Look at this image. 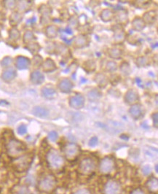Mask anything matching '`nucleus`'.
<instances>
[{
	"label": "nucleus",
	"mask_w": 158,
	"mask_h": 194,
	"mask_svg": "<svg viewBox=\"0 0 158 194\" xmlns=\"http://www.w3.org/2000/svg\"><path fill=\"white\" fill-rule=\"evenodd\" d=\"M85 103V99L82 94H77L69 99V105L76 110H80L83 108Z\"/></svg>",
	"instance_id": "obj_10"
},
{
	"label": "nucleus",
	"mask_w": 158,
	"mask_h": 194,
	"mask_svg": "<svg viewBox=\"0 0 158 194\" xmlns=\"http://www.w3.org/2000/svg\"><path fill=\"white\" fill-rule=\"evenodd\" d=\"M114 17H115L116 23H118V25L121 26H126L128 23V15H127V12L125 10H119L116 12V15Z\"/></svg>",
	"instance_id": "obj_13"
},
{
	"label": "nucleus",
	"mask_w": 158,
	"mask_h": 194,
	"mask_svg": "<svg viewBox=\"0 0 158 194\" xmlns=\"http://www.w3.org/2000/svg\"><path fill=\"white\" fill-rule=\"evenodd\" d=\"M121 81V77L117 74H114V75H111L110 78L108 79V82L111 83L112 86H116L118 83Z\"/></svg>",
	"instance_id": "obj_40"
},
{
	"label": "nucleus",
	"mask_w": 158,
	"mask_h": 194,
	"mask_svg": "<svg viewBox=\"0 0 158 194\" xmlns=\"http://www.w3.org/2000/svg\"><path fill=\"white\" fill-rule=\"evenodd\" d=\"M131 194H145V193H143L142 190H139V189H137V190H133V191L131 193Z\"/></svg>",
	"instance_id": "obj_51"
},
{
	"label": "nucleus",
	"mask_w": 158,
	"mask_h": 194,
	"mask_svg": "<svg viewBox=\"0 0 158 194\" xmlns=\"http://www.w3.org/2000/svg\"><path fill=\"white\" fill-rule=\"evenodd\" d=\"M117 70V64L114 61H108L106 64V70L108 72H114Z\"/></svg>",
	"instance_id": "obj_34"
},
{
	"label": "nucleus",
	"mask_w": 158,
	"mask_h": 194,
	"mask_svg": "<svg viewBox=\"0 0 158 194\" xmlns=\"http://www.w3.org/2000/svg\"><path fill=\"white\" fill-rule=\"evenodd\" d=\"M101 97L102 93L100 92V90L97 89H92L91 91L87 93V98L90 102H95V101L99 100Z\"/></svg>",
	"instance_id": "obj_27"
},
{
	"label": "nucleus",
	"mask_w": 158,
	"mask_h": 194,
	"mask_svg": "<svg viewBox=\"0 0 158 194\" xmlns=\"http://www.w3.org/2000/svg\"><path fill=\"white\" fill-rule=\"evenodd\" d=\"M129 113H130V116L135 120L139 119L143 115V109H142V106L139 104H135V105H132L130 108L129 109Z\"/></svg>",
	"instance_id": "obj_15"
},
{
	"label": "nucleus",
	"mask_w": 158,
	"mask_h": 194,
	"mask_svg": "<svg viewBox=\"0 0 158 194\" xmlns=\"http://www.w3.org/2000/svg\"><path fill=\"white\" fill-rule=\"evenodd\" d=\"M12 59L11 57L7 56L4 57V59L1 60V66L2 67H8L12 64Z\"/></svg>",
	"instance_id": "obj_42"
},
{
	"label": "nucleus",
	"mask_w": 158,
	"mask_h": 194,
	"mask_svg": "<svg viewBox=\"0 0 158 194\" xmlns=\"http://www.w3.org/2000/svg\"><path fill=\"white\" fill-rule=\"evenodd\" d=\"M30 64H31V61L29 59L25 56H20L15 59V66L20 70L28 69L29 67Z\"/></svg>",
	"instance_id": "obj_18"
},
{
	"label": "nucleus",
	"mask_w": 158,
	"mask_h": 194,
	"mask_svg": "<svg viewBox=\"0 0 158 194\" xmlns=\"http://www.w3.org/2000/svg\"><path fill=\"white\" fill-rule=\"evenodd\" d=\"M35 21H36V18H33L29 19V20L27 21V23H34Z\"/></svg>",
	"instance_id": "obj_52"
},
{
	"label": "nucleus",
	"mask_w": 158,
	"mask_h": 194,
	"mask_svg": "<svg viewBox=\"0 0 158 194\" xmlns=\"http://www.w3.org/2000/svg\"><path fill=\"white\" fill-rule=\"evenodd\" d=\"M56 185L55 178L52 175H48L43 178L39 184V189L44 192L52 191Z\"/></svg>",
	"instance_id": "obj_4"
},
{
	"label": "nucleus",
	"mask_w": 158,
	"mask_h": 194,
	"mask_svg": "<svg viewBox=\"0 0 158 194\" xmlns=\"http://www.w3.org/2000/svg\"><path fill=\"white\" fill-rule=\"evenodd\" d=\"M32 113L33 115L38 117V118H46L48 116L49 111L46 108L42 107H35L32 110Z\"/></svg>",
	"instance_id": "obj_25"
},
{
	"label": "nucleus",
	"mask_w": 158,
	"mask_h": 194,
	"mask_svg": "<svg viewBox=\"0 0 158 194\" xmlns=\"http://www.w3.org/2000/svg\"><path fill=\"white\" fill-rule=\"evenodd\" d=\"M6 7L9 9H12L15 7V4H16V2L15 1H5Z\"/></svg>",
	"instance_id": "obj_49"
},
{
	"label": "nucleus",
	"mask_w": 158,
	"mask_h": 194,
	"mask_svg": "<svg viewBox=\"0 0 158 194\" xmlns=\"http://www.w3.org/2000/svg\"><path fill=\"white\" fill-rule=\"evenodd\" d=\"M22 20V16L20 15V13L18 12H12L11 14L10 17H9V23L12 26H16L17 24H18Z\"/></svg>",
	"instance_id": "obj_31"
},
{
	"label": "nucleus",
	"mask_w": 158,
	"mask_h": 194,
	"mask_svg": "<svg viewBox=\"0 0 158 194\" xmlns=\"http://www.w3.org/2000/svg\"><path fill=\"white\" fill-rule=\"evenodd\" d=\"M88 45V40L84 34H79L74 39V47L75 48H83Z\"/></svg>",
	"instance_id": "obj_17"
},
{
	"label": "nucleus",
	"mask_w": 158,
	"mask_h": 194,
	"mask_svg": "<svg viewBox=\"0 0 158 194\" xmlns=\"http://www.w3.org/2000/svg\"><path fill=\"white\" fill-rule=\"evenodd\" d=\"M132 27L135 31H141L146 27V23L143 22L141 18L135 17L132 21Z\"/></svg>",
	"instance_id": "obj_22"
},
{
	"label": "nucleus",
	"mask_w": 158,
	"mask_h": 194,
	"mask_svg": "<svg viewBox=\"0 0 158 194\" xmlns=\"http://www.w3.org/2000/svg\"><path fill=\"white\" fill-rule=\"evenodd\" d=\"M32 63L33 67H39L43 64V59L42 56H40L39 55H35L34 57L33 58Z\"/></svg>",
	"instance_id": "obj_41"
},
{
	"label": "nucleus",
	"mask_w": 158,
	"mask_h": 194,
	"mask_svg": "<svg viewBox=\"0 0 158 194\" xmlns=\"http://www.w3.org/2000/svg\"><path fill=\"white\" fill-rule=\"evenodd\" d=\"M16 71L12 68H8L6 70H4V72L1 75V78L5 82H10L12 80L15 79L16 77Z\"/></svg>",
	"instance_id": "obj_21"
},
{
	"label": "nucleus",
	"mask_w": 158,
	"mask_h": 194,
	"mask_svg": "<svg viewBox=\"0 0 158 194\" xmlns=\"http://www.w3.org/2000/svg\"><path fill=\"white\" fill-rule=\"evenodd\" d=\"M152 120H153V123H154V126L157 129L158 126V113H155L152 114Z\"/></svg>",
	"instance_id": "obj_48"
},
{
	"label": "nucleus",
	"mask_w": 158,
	"mask_h": 194,
	"mask_svg": "<svg viewBox=\"0 0 158 194\" xmlns=\"http://www.w3.org/2000/svg\"><path fill=\"white\" fill-rule=\"evenodd\" d=\"M142 20L146 24H153L157 20V12L154 10L146 12L143 15Z\"/></svg>",
	"instance_id": "obj_19"
},
{
	"label": "nucleus",
	"mask_w": 158,
	"mask_h": 194,
	"mask_svg": "<svg viewBox=\"0 0 158 194\" xmlns=\"http://www.w3.org/2000/svg\"><path fill=\"white\" fill-rule=\"evenodd\" d=\"M125 102L127 105H133L137 104V102L139 100V94L137 90L134 89H129L125 93V97H124Z\"/></svg>",
	"instance_id": "obj_11"
},
{
	"label": "nucleus",
	"mask_w": 158,
	"mask_h": 194,
	"mask_svg": "<svg viewBox=\"0 0 158 194\" xmlns=\"http://www.w3.org/2000/svg\"><path fill=\"white\" fill-rule=\"evenodd\" d=\"M20 31L15 28H12L9 30V39L12 40H17L20 38Z\"/></svg>",
	"instance_id": "obj_35"
},
{
	"label": "nucleus",
	"mask_w": 158,
	"mask_h": 194,
	"mask_svg": "<svg viewBox=\"0 0 158 194\" xmlns=\"http://www.w3.org/2000/svg\"><path fill=\"white\" fill-rule=\"evenodd\" d=\"M31 82L34 85H40L44 81V77L42 72L39 71L33 72L31 74V78H30Z\"/></svg>",
	"instance_id": "obj_20"
},
{
	"label": "nucleus",
	"mask_w": 158,
	"mask_h": 194,
	"mask_svg": "<svg viewBox=\"0 0 158 194\" xmlns=\"http://www.w3.org/2000/svg\"><path fill=\"white\" fill-rule=\"evenodd\" d=\"M114 14L110 9H104L100 12V18L103 21L109 22L114 18Z\"/></svg>",
	"instance_id": "obj_26"
},
{
	"label": "nucleus",
	"mask_w": 158,
	"mask_h": 194,
	"mask_svg": "<svg viewBox=\"0 0 158 194\" xmlns=\"http://www.w3.org/2000/svg\"><path fill=\"white\" fill-rule=\"evenodd\" d=\"M41 93H42V97L47 99H53L57 97V91L50 85L44 86L42 89Z\"/></svg>",
	"instance_id": "obj_14"
},
{
	"label": "nucleus",
	"mask_w": 158,
	"mask_h": 194,
	"mask_svg": "<svg viewBox=\"0 0 158 194\" xmlns=\"http://www.w3.org/2000/svg\"><path fill=\"white\" fill-rule=\"evenodd\" d=\"M43 70L46 72H51L56 70V64L51 59H47L42 64Z\"/></svg>",
	"instance_id": "obj_24"
},
{
	"label": "nucleus",
	"mask_w": 158,
	"mask_h": 194,
	"mask_svg": "<svg viewBox=\"0 0 158 194\" xmlns=\"http://www.w3.org/2000/svg\"><path fill=\"white\" fill-rule=\"evenodd\" d=\"M150 2H151L150 1H137L136 4L142 8H146V7L149 5Z\"/></svg>",
	"instance_id": "obj_45"
},
{
	"label": "nucleus",
	"mask_w": 158,
	"mask_h": 194,
	"mask_svg": "<svg viewBox=\"0 0 158 194\" xmlns=\"http://www.w3.org/2000/svg\"><path fill=\"white\" fill-rule=\"evenodd\" d=\"M27 132V127L24 124H21L17 128V133L20 135H24Z\"/></svg>",
	"instance_id": "obj_44"
},
{
	"label": "nucleus",
	"mask_w": 158,
	"mask_h": 194,
	"mask_svg": "<svg viewBox=\"0 0 158 194\" xmlns=\"http://www.w3.org/2000/svg\"><path fill=\"white\" fill-rule=\"evenodd\" d=\"M24 144L17 139H11L7 145V151L9 156L17 157L24 152Z\"/></svg>",
	"instance_id": "obj_2"
},
{
	"label": "nucleus",
	"mask_w": 158,
	"mask_h": 194,
	"mask_svg": "<svg viewBox=\"0 0 158 194\" xmlns=\"http://www.w3.org/2000/svg\"><path fill=\"white\" fill-rule=\"evenodd\" d=\"M98 138L96 137H93L90 139V142H89V145H90V147H94L98 145Z\"/></svg>",
	"instance_id": "obj_46"
},
{
	"label": "nucleus",
	"mask_w": 158,
	"mask_h": 194,
	"mask_svg": "<svg viewBox=\"0 0 158 194\" xmlns=\"http://www.w3.org/2000/svg\"><path fill=\"white\" fill-rule=\"evenodd\" d=\"M114 160L109 157H106L100 161L99 169L100 171L103 174H108L110 173L114 169Z\"/></svg>",
	"instance_id": "obj_9"
},
{
	"label": "nucleus",
	"mask_w": 158,
	"mask_h": 194,
	"mask_svg": "<svg viewBox=\"0 0 158 194\" xmlns=\"http://www.w3.org/2000/svg\"><path fill=\"white\" fill-rule=\"evenodd\" d=\"M34 39H35V37L32 31H25L24 34V36H23V42H24L25 43H30Z\"/></svg>",
	"instance_id": "obj_39"
},
{
	"label": "nucleus",
	"mask_w": 158,
	"mask_h": 194,
	"mask_svg": "<svg viewBox=\"0 0 158 194\" xmlns=\"http://www.w3.org/2000/svg\"><path fill=\"white\" fill-rule=\"evenodd\" d=\"M113 32V40L116 44H121L123 43L125 40V32L124 31L122 26L119 25H115L112 26Z\"/></svg>",
	"instance_id": "obj_7"
},
{
	"label": "nucleus",
	"mask_w": 158,
	"mask_h": 194,
	"mask_svg": "<svg viewBox=\"0 0 158 194\" xmlns=\"http://www.w3.org/2000/svg\"><path fill=\"white\" fill-rule=\"evenodd\" d=\"M146 187L149 189L150 191L156 192L158 188V180L157 178L152 177L148 180L146 183Z\"/></svg>",
	"instance_id": "obj_30"
},
{
	"label": "nucleus",
	"mask_w": 158,
	"mask_h": 194,
	"mask_svg": "<svg viewBox=\"0 0 158 194\" xmlns=\"http://www.w3.org/2000/svg\"><path fill=\"white\" fill-rule=\"evenodd\" d=\"M82 68L87 73H91L96 70V63L92 59H88L85 61L82 64Z\"/></svg>",
	"instance_id": "obj_23"
},
{
	"label": "nucleus",
	"mask_w": 158,
	"mask_h": 194,
	"mask_svg": "<svg viewBox=\"0 0 158 194\" xmlns=\"http://www.w3.org/2000/svg\"><path fill=\"white\" fill-rule=\"evenodd\" d=\"M27 48L29 50L30 52L33 54H36L40 50V46L39 45V44L36 42L31 43V44H28V46H27Z\"/></svg>",
	"instance_id": "obj_36"
},
{
	"label": "nucleus",
	"mask_w": 158,
	"mask_h": 194,
	"mask_svg": "<svg viewBox=\"0 0 158 194\" xmlns=\"http://www.w3.org/2000/svg\"><path fill=\"white\" fill-rule=\"evenodd\" d=\"M73 87H74V85L68 78H63L59 81L58 85V88L60 92L64 93V94H68L71 92Z\"/></svg>",
	"instance_id": "obj_12"
},
{
	"label": "nucleus",
	"mask_w": 158,
	"mask_h": 194,
	"mask_svg": "<svg viewBox=\"0 0 158 194\" xmlns=\"http://www.w3.org/2000/svg\"><path fill=\"white\" fill-rule=\"evenodd\" d=\"M155 171H156V173H158V165L157 164L155 165Z\"/></svg>",
	"instance_id": "obj_55"
},
{
	"label": "nucleus",
	"mask_w": 158,
	"mask_h": 194,
	"mask_svg": "<svg viewBox=\"0 0 158 194\" xmlns=\"http://www.w3.org/2000/svg\"><path fill=\"white\" fill-rule=\"evenodd\" d=\"M136 82H137V83H138V86H139L140 87H141V83H142V82H141V79H140V78H136Z\"/></svg>",
	"instance_id": "obj_54"
},
{
	"label": "nucleus",
	"mask_w": 158,
	"mask_h": 194,
	"mask_svg": "<svg viewBox=\"0 0 158 194\" xmlns=\"http://www.w3.org/2000/svg\"><path fill=\"white\" fill-rule=\"evenodd\" d=\"M104 194H120L121 185L116 181L110 180L107 182L104 187Z\"/></svg>",
	"instance_id": "obj_8"
},
{
	"label": "nucleus",
	"mask_w": 158,
	"mask_h": 194,
	"mask_svg": "<svg viewBox=\"0 0 158 194\" xmlns=\"http://www.w3.org/2000/svg\"><path fill=\"white\" fill-rule=\"evenodd\" d=\"M0 105H9L8 102H7L6 101H4V100H1V102H0Z\"/></svg>",
	"instance_id": "obj_53"
},
{
	"label": "nucleus",
	"mask_w": 158,
	"mask_h": 194,
	"mask_svg": "<svg viewBox=\"0 0 158 194\" xmlns=\"http://www.w3.org/2000/svg\"><path fill=\"white\" fill-rule=\"evenodd\" d=\"M135 64L138 67H146L149 64V60L146 56H138L135 60Z\"/></svg>",
	"instance_id": "obj_33"
},
{
	"label": "nucleus",
	"mask_w": 158,
	"mask_h": 194,
	"mask_svg": "<svg viewBox=\"0 0 158 194\" xmlns=\"http://www.w3.org/2000/svg\"><path fill=\"white\" fill-rule=\"evenodd\" d=\"M94 81L96 83V84L98 85V87L100 88V89H104L108 85V78L105 74L98 72L95 75Z\"/></svg>",
	"instance_id": "obj_16"
},
{
	"label": "nucleus",
	"mask_w": 158,
	"mask_h": 194,
	"mask_svg": "<svg viewBox=\"0 0 158 194\" xmlns=\"http://www.w3.org/2000/svg\"><path fill=\"white\" fill-rule=\"evenodd\" d=\"M142 172H143V174L144 175H149V174H150V173H151V167H150L149 165H146L142 169Z\"/></svg>",
	"instance_id": "obj_47"
},
{
	"label": "nucleus",
	"mask_w": 158,
	"mask_h": 194,
	"mask_svg": "<svg viewBox=\"0 0 158 194\" xmlns=\"http://www.w3.org/2000/svg\"><path fill=\"white\" fill-rule=\"evenodd\" d=\"M47 161L49 166L52 169L58 170L60 169L64 166L65 161L63 157L62 156L58 150H50L47 155Z\"/></svg>",
	"instance_id": "obj_1"
},
{
	"label": "nucleus",
	"mask_w": 158,
	"mask_h": 194,
	"mask_svg": "<svg viewBox=\"0 0 158 194\" xmlns=\"http://www.w3.org/2000/svg\"><path fill=\"white\" fill-rule=\"evenodd\" d=\"M65 156L68 160H74L79 154V147L74 143H69L64 147Z\"/></svg>",
	"instance_id": "obj_5"
},
{
	"label": "nucleus",
	"mask_w": 158,
	"mask_h": 194,
	"mask_svg": "<svg viewBox=\"0 0 158 194\" xmlns=\"http://www.w3.org/2000/svg\"><path fill=\"white\" fill-rule=\"evenodd\" d=\"M31 161H32V158L29 155H23L17 159L14 163V165L16 169L19 170L20 171H23L30 166Z\"/></svg>",
	"instance_id": "obj_6"
},
{
	"label": "nucleus",
	"mask_w": 158,
	"mask_h": 194,
	"mask_svg": "<svg viewBox=\"0 0 158 194\" xmlns=\"http://www.w3.org/2000/svg\"><path fill=\"white\" fill-rule=\"evenodd\" d=\"M39 12L42 15V18H47L49 15H50L51 13V10L50 7H47L46 5H42L41 6L40 8H39Z\"/></svg>",
	"instance_id": "obj_37"
},
{
	"label": "nucleus",
	"mask_w": 158,
	"mask_h": 194,
	"mask_svg": "<svg viewBox=\"0 0 158 194\" xmlns=\"http://www.w3.org/2000/svg\"><path fill=\"white\" fill-rule=\"evenodd\" d=\"M96 163L91 158H86L80 162L79 166V172L84 175H90L94 172Z\"/></svg>",
	"instance_id": "obj_3"
},
{
	"label": "nucleus",
	"mask_w": 158,
	"mask_h": 194,
	"mask_svg": "<svg viewBox=\"0 0 158 194\" xmlns=\"http://www.w3.org/2000/svg\"><path fill=\"white\" fill-rule=\"evenodd\" d=\"M119 70H120L121 73L125 76H128L131 74V68H130V64L127 62L123 61L119 66Z\"/></svg>",
	"instance_id": "obj_32"
},
{
	"label": "nucleus",
	"mask_w": 158,
	"mask_h": 194,
	"mask_svg": "<svg viewBox=\"0 0 158 194\" xmlns=\"http://www.w3.org/2000/svg\"><path fill=\"white\" fill-rule=\"evenodd\" d=\"M73 194H90V193L87 189H81Z\"/></svg>",
	"instance_id": "obj_50"
},
{
	"label": "nucleus",
	"mask_w": 158,
	"mask_h": 194,
	"mask_svg": "<svg viewBox=\"0 0 158 194\" xmlns=\"http://www.w3.org/2000/svg\"><path fill=\"white\" fill-rule=\"evenodd\" d=\"M108 55L113 59H119L122 57V51L117 48H111L108 50Z\"/></svg>",
	"instance_id": "obj_29"
},
{
	"label": "nucleus",
	"mask_w": 158,
	"mask_h": 194,
	"mask_svg": "<svg viewBox=\"0 0 158 194\" xmlns=\"http://www.w3.org/2000/svg\"><path fill=\"white\" fill-rule=\"evenodd\" d=\"M58 33V29L56 26L55 25H50L46 28L45 34L50 39L56 37Z\"/></svg>",
	"instance_id": "obj_28"
},
{
	"label": "nucleus",
	"mask_w": 158,
	"mask_h": 194,
	"mask_svg": "<svg viewBox=\"0 0 158 194\" xmlns=\"http://www.w3.org/2000/svg\"><path fill=\"white\" fill-rule=\"evenodd\" d=\"M48 137L50 141H52V142H55V141H57V139H58V133L55 131H50L48 134Z\"/></svg>",
	"instance_id": "obj_43"
},
{
	"label": "nucleus",
	"mask_w": 158,
	"mask_h": 194,
	"mask_svg": "<svg viewBox=\"0 0 158 194\" xmlns=\"http://www.w3.org/2000/svg\"><path fill=\"white\" fill-rule=\"evenodd\" d=\"M14 194H28V190L26 187L23 185L16 186L14 187Z\"/></svg>",
	"instance_id": "obj_38"
}]
</instances>
